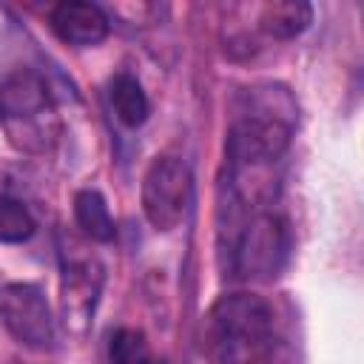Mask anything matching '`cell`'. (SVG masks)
I'll return each instance as SVG.
<instances>
[{"label": "cell", "mask_w": 364, "mask_h": 364, "mask_svg": "<svg viewBox=\"0 0 364 364\" xmlns=\"http://www.w3.org/2000/svg\"><path fill=\"white\" fill-rule=\"evenodd\" d=\"M273 350V313L253 293L222 296L205 321L208 364H267Z\"/></svg>", "instance_id": "1"}, {"label": "cell", "mask_w": 364, "mask_h": 364, "mask_svg": "<svg viewBox=\"0 0 364 364\" xmlns=\"http://www.w3.org/2000/svg\"><path fill=\"white\" fill-rule=\"evenodd\" d=\"M0 122L9 142L26 154H48L63 131L43 77L28 68H20L3 80Z\"/></svg>", "instance_id": "2"}, {"label": "cell", "mask_w": 364, "mask_h": 364, "mask_svg": "<svg viewBox=\"0 0 364 364\" xmlns=\"http://www.w3.org/2000/svg\"><path fill=\"white\" fill-rule=\"evenodd\" d=\"M290 247L284 219L270 210H250L242 228L233 233L230 253L233 270L245 279H270L282 270Z\"/></svg>", "instance_id": "3"}, {"label": "cell", "mask_w": 364, "mask_h": 364, "mask_svg": "<svg viewBox=\"0 0 364 364\" xmlns=\"http://www.w3.org/2000/svg\"><path fill=\"white\" fill-rule=\"evenodd\" d=\"M193 196L191 168L179 156H156L142 176V210L154 230L168 233L182 225Z\"/></svg>", "instance_id": "4"}, {"label": "cell", "mask_w": 364, "mask_h": 364, "mask_svg": "<svg viewBox=\"0 0 364 364\" xmlns=\"http://www.w3.org/2000/svg\"><path fill=\"white\" fill-rule=\"evenodd\" d=\"M3 327L31 350H48L54 341V318L46 293L28 282H9L0 287Z\"/></svg>", "instance_id": "5"}, {"label": "cell", "mask_w": 364, "mask_h": 364, "mask_svg": "<svg viewBox=\"0 0 364 364\" xmlns=\"http://www.w3.org/2000/svg\"><path fill=\"white\" fill-rule=\"evenodd\" d=\"M102 264L97 256H71L63 262V318L74 333H85L102 290Z\"/></svg>", "instance_id": "6"}, {"label": "cell", "mask_w": 364, "mask_h": 364, "mask_svg": "<svg viewBox=\"0 0 364 364\" xmlns=\"http://www.w3.org/2000/svg\"><path fill=\"white\" fill-rule=\"evenodd\" d=\"M51 28L71 46H97L108 37L111 23L97 3L68 0L51 11Z\"/></svg>", "instance_id": "7"}, {"label": "cell", "mask_w": 364, "mask_h": 364, "mask_svg": "<svg viewBox=\"0 0 364 364\" xmlns=\"http://www.w3.org/2000/svg\"><path fill=\"white\" fill-rule=\"evenodd\" d=\"M310 23H313V9L304 0L267 3V6H262V14H259L262 31L270 34V37H276V40L299 37Z\"/></svg>", "instance_id": "8"}, {"label": "cell", "mask_w": 364, "mask_h": 364, "mask_svg": "<svg viewBox=\"0 0 364 364\" xmlns=\"http://www.w3.org/2000/svg\"><path fill=\"white\" fill-rule=\"evenodd\" d=\"M108 100H111V111L114 117L125 125V128H136L148 119V97L139 85L136 77L131 74H117L108 85Z\"/></svg>", "instance_id": "9"}, {"label": "cell", "mask_w": 364, "mask_h": 364, "mask_svg": "<svg viewBox=\"0 0 364 364\" xmlns=\"http://www.w3.org/2000/svg\"><path fill=\"white\" fill-rule=\"evenodd\" d=\"M74 219L80 230L94 242H111L114 239V219L108 213V205L100 191L85 188L74 196Z\"/></svg>", "instance_id": "10"}, {"label": "cell", "mask_w": 364, "mask_h": 364, "mask_svg": "<svg viewBox=\"0 0 364 364\" xmlns=\"http://www.w3.org/2000/svg\"><path fill=\"white\" fill-rule=\"evenodd\" d=\"M31 233H34V219L26 210V205L11 196H0V242L17 245L26 242Z\"/></svg>", "instance_id": "11"}, {"label": "cell", "mask_w": 364, "mask_h": 364, "mask_svg": "<svg viewBox=\"0 0 364 364\" xmlns=\"http://www.w3.org/2000/svg\"><path fill=\"white\" fill-rule=\"evenodd\" d=\"M108 358H111V364H154L145 336L134 327H122L111 336Z\"/></svg>", "instance_id": "12"}]
</instances>
